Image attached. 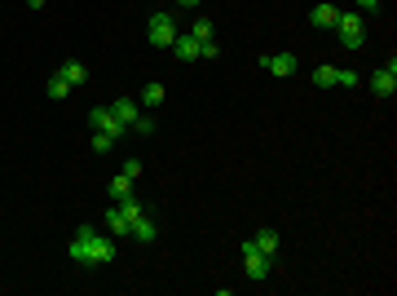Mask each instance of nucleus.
Instances as JSON below:
<instances>
[{
  "label": "nucleus",
  "instance_id": "f257e3e1",
  "mask_svg": "<svg viewBox=\"0 0 397 296\" xmlns=\"http://www.w3.org/2000/svg\"><path fill=\"white\" fill-rule=\"evenodd\" d=\"M71 261L80 270H97V266H111L115 261V239L102 235L97 226H80L71 235Z\"/></svg>",
  "mask_w": 397,
  "mask_h": 296
},
{
  "label": "nucleus",
  "instance_id": "f03ea898",
  "mask_svg": "<svg viewBox=\"0 0 397 296\" xmlns=\"http://www.w3.org/2000/svg\"><path fill=\"white\" fill-rule=\"evenodd\" d=\"M181 36L177 31V18L168 9H159V13H151V23H146V40H151L155 49H172V40Z\"/></svg>",
  "mask_w": 397,
  "mask_h": 296
},
{
  "label": "nucleus",
  "instance_id": "7ed1b4c3",
  "mask_svg": "<svg viewBox=\"0 0 397 296\" xmlns=\"http://www.w3.org/2000/svg\"><path fill=\"white\" fill-rule=\"evenodd\" d=\"M331 31L340 36V44H344V49H358L362 40H367V23H362V13H340Z\"/></svg>",
  "mask_w": 397,
  "mask_h": 296
},
{
  "label": "nucleus",
  "instance_id": "20e7f679",
  "mask_svg": "<svg viewBox=\"0 0 397 296\" xmlns=\"http://www.w3.org/2000/svg\"><path fill=\"white\" fill-rule=\"evenodd\" d=\"M89 124L97 128V133H106L111 142H124V137H128V124L115 120V111H111V106H93V111H89Z\"/></svg>",
  "mask_w": 397,
  "mask_h": 296
},
{
  "label": "nucleus",
  "instance_id": "39448f33",
  "mask_svg": "<svg viewBox=\"0 0 397 296\" xmlns=\"http://www.w3.org/2000/svg\"><path fill=\"white\" fill-rule=\"evenodd\" d=\"M270 270H274V257H265V252H256V248H243V274L252 278V283L270 278Z\"/></svg>",
  "mask_w": 397,
  "mask_h": 296
},
{
  "label": "nucleus",
  "instance_id": "423d86ee",
  "mask_svg": "<svg viewBox=\"0 0 397 296\" xmlns=\"http://www.w3.org/2000/svg\"><path fill=\"white\" fill-rule=\"evenodd\" d=\"M260 67L270 75H278V80H287L296 67H301V58H296V54H260Z\"/></svg>",
  "mask_w": 397,
  "mask_h": 296
},
{
  "label": "nucleus",
  "instance_id": "0eeeda50",
  "mask_svg": "<svg viewBox=\"0 0 397 296\" xmlns=\"http://www.w3.org/2000/svg\"><path fill=\"white\" fill-rule=\"evenodd\" d=\"M371 93L375 97H393L397 93V58H389V67H379L371 75Z\"/></svg>",
  "mask_w": 397,
  "mask_h": 296
},
{
  "label": "nucleus",
  "instance_id": "6e6552de",
  "mask_svg": "<svg viewBox=\"0 0 397 296\" xmlns=\"http://www.w3.org/2000/svg\"><path fill=\"white\" fill-rule=\"evenodd\" d=\"M128 239H137L141 248H146V243H155V239H159V226L146 217V212H137V217H132V226H128Z\"/></svg>",
  "mask_w": 397,
  "mask_h": 296
},
{
  "label": "nucleus",
  "instance_id": "1a4fd4ad",
  "mask_svg": "<svg viewBox=\"0 0 397 296\" xmlns=\"http://www.w3.org/2000/svg\"><path fill=\"white\" fill-rule=\"evenodd\" d=\"M128 226H132V217H128L120 204L106 208V235H111V239H128Z\"/></svg>",
  "mask_w": 397,
  "mask_h": 296
},
{
  "label": "nucleus",
  "instance_id": "9d476101",
  "mask_svg": "<svg viewBox=\"0 0 397 296\" xmlns=\"http://www.w3.org/2000/svg\"><path fill=\"white\" fill-rule=\"evenodd\" d=\"M278 243H283V239H278V230L265 226L256 239H247V243H243V248H256V252H265V257H278Z\"/></svg>",
  "mask_w": 397,
  "mask_h": 296
},
{
  "label": "nucleus",
  "instance_id": "9b49d317",
  "mask_svg": "<svg viewBox=\"0 0 397 296\" xmlns=\"http://www.w3.org/2000/svg\"><path fill=\"white\" fill-rule=\"evenodd\" d=\"M336 18H340V9H336V5H313V9H309V27H318V31L336 27Z\"/></svg>",
  "mask_w": 397,
  "mask_h": 296
},
{
  "label": "nucleus",
  "instance_id": "f8f14e48",
  "mask_svg": "<svg viewBox=\"0 0 397 296\" xmlns=\"http://www.w3.org/2000/svg\"><path fill=\"white\" fill-rule=\"evenodd\" d=\"M58 75L66 80V85H71V89H80V85H84V80H89V71H84V62H62V67H58Z\"/></svg>",
  "mask_w": 397,
  "mask_h": 296
},
{
  "label": "nucleus",
  "instance_id": "ddd939ff",
  "mask_svg": "<svg viewBox=\"0 0 397 296\" xmlns=\"http://www.w3.org/2000/svg\"><path fill=\"white\" fill-rule=\"evenodd\" d=\"M111 111H115V120H120V124H128V128H132V120L141 115V106L132 102V97H120V102H111Z\"/></svg>",
  "mask_w": 397,
  "mask_h": 296
},
{
  "label": "nucleus",
  "instance_id": "4468645a",
  "mask_svg": "<svg viewBox=\"0 0 397 296\" xmlns=\"http://www.w3.org/2000/svg\"><path fill=\"white\" fill-rule=\"evenodd\" d=\"M106 195H111V204H120V199H128L132 195V177L120 168V177H111V186H106Z\"/></svg>",
  "mask_w": 397,
  "mask_h": 296
},
{
  "label": "nucleus",
  "instance_id": "2eb2a0df",
  "mask_svg": "<svg viewBox=\"0 0 397 296\" xmlns=\"http://www.w3.org/2000/svg\"><path fill=\"white\" fill-rule=\"evenodd\" d=\"M172 54H177L181 62H198V40H194V36H177V40H172Z\"/></svg>",
  "mask_w": 397,
  "mask_h": 296
},
{
  "label": "nucleus",
  "instance_id": "dca6fc26",
  "mask_svg": "<svg viewBox=\"0 0 397 296\" xmlns=\"http://www.w3.org/2000/svg\"><path fill=\"white\" fill-rule=\"evenodd\" d=\"M44 93L53 97V102H66V97H71V85H66L62 75H53V80H49V85H44Z\"/></svg>",
  "mask_w": 397,
  "mask_h": 296
},
{
  "label": "nucleus",
  "instance_id": "f3484780",
  "mask_svg": "<svg viewBox=\"0 0 397 296\" xmlns=\"http://www.w3.org/2000/svg\"><path fill=\"white\" fill-rule=\"evenodd\" d=\"M336 71L340 67H318L313 71V89H336Z\"/></svg>",
  "mask_w": 397,
  "mask_h": 296
},
{
  "label": "nucleus",
  "instance_id": "a211bd4d",
  "mask_svg": "<svg viewBox=\"0 0 397 296\" xmlns=\"http://www.w3.org/2000/svg\"><path fill=\"white\" fill-rule=\"evenodd\" d=\"M89 146H93L97 155H106V151H115V142H111L106 133H97V128H93V137H89Z\"/></svg>",
  "mask_w": 397,
  "mask_h": 296
},
{
  "label": "nucleus",
  "instance_id": "6ab92c4d",
  "mask_svg": "<svg viewBox=\"0 0 397 296\" xmlns=\"http://www.w3.org/2000/svg\"><path fill=\"white\" fill-rule=\"evenodd\" d=\"M190 36H194V40H212V18H194Z\"/></svg>",
  "mask_w": 397,
  "mask_h": 296
},
{
  "label": "nucleus",
  "instance_id": "aec40b11",
  "mask_svg": "<svg viewBox=\"0 0 397 296\" xmlns=\"http://www.w3.org/2000/svg\"><path fill=\"white\" fill-rule=\"evenodd\" d=\"M141 102H146V106H159V102H163V85H146V89H141Z\"/></svg>",
  "mask_w": 397,
  "mask_h": 296
},
{
  "label": "nucleus",
  "instance_id": "412c9836",
  "mask_svg": "<svg viewBox=\"0 0 397 296\" xmlns=\"http://www.w3.org/2000/svg\"><path fill=\"white\" fill-rule=\"evenodd\" d=\"M128 133H137V137H151V133H155V120H146V115H137Z\"/></svg>",
  "mask_w": 397,
  "mask_h": 296
},
{
  "label": "nucleus",
  "instance_id": "4be33fe9",
  "mask_svg": "<svg viewBox=\"0 0 397 296\" xmlns=\"http://www.w3.org/2000/svg\"><path fill=\"white\" fill-rule=\"evenodd\" d=\"M198 58L217 62V58H221V44H217V40H198Z\"/></svg>",
  "mask_w": 397,
  "mask_h": 296
},
{
  "label": "nucleus",
  "instance_id": "5701e85b",
  "mask_svg": "<svg viewBox=\"0 0 397 296\" xmlns=\"http://www.w3.org/2000/svg\"><path fill=\"white\" fill-rule=\"evenodd\" d=\"M336 89H358V71H336Z\"/></svg>",
  "mask_w": 397,
  "mask_h": 296
},
{
  "label": "nucleus",
  "instance_id": "b1692460",
  "mask_svg": "<svg viewBox=\"0 0 397 296\" xmlns=\"http://www.w3.org/2000/svg\"><path fill=\"white\" fill-rule=\"evenodd\" d=\"M124 173L132 177V182H137V177H141V159H137V155H132V159H124Z\"/></svg>",
  "mask_w": 397,
  "mask_h": 296
},
{
  "label": "nucleus",
  "instance_id": "393cba45",
  "mask_svg": "<svg viewBox=\"0 0 397 296\" xmlns=\"http://www.w3.org/2000/svg\"><path fill=\"white\" fill-rule=\"evenodd\" d=\"M358 9H379V0H353Z\"/></svg>",
  "mask_w": 397,
  "mask_h": 296
},
{
  "label": "nucleus",
  "instance_id": "a878e982",
  "mask_svg": "<svg viewBox=\"0 0 397 296\" xmlns=\"http://www.w3.org/2000/svg\"><path fill=\"white\" fill-rule=\"evenodd\" d=\"M198 5V0H177V9H194Z\"/></svg>",
  "mask_w": 397,
  "mask_h": 296
},
{
  "label": "nucleus",
  "instance_id": "bb28decb",
  "mask_svg": "<svg viewBox=\"0 0 397 296\" xmlns=\"http://www.w3.org/2000/svg\"><path fill=\"white\" fill-rule=\"evenodd\" d=\"M27 5H31V9H44V5H49V0H27Z\"/></svg>",
  "mask_w": 397,
  "mask_h": 296
}]
</instances>
